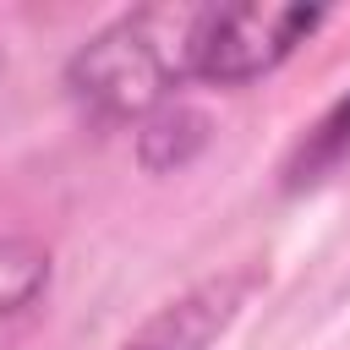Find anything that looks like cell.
Instances as JSON below:
<instances>
[{"label":"cell","instance_id":"6da1fadb","mask_svg":"<svg viewBox=\"0 0 350 350\" xmlns=\"http://www.w3.org/2000/svg\"><path fill=\"white\" fill-rule=\"evenodd\" d=\"M197 16L202 5H148L115 16L71 55L66 66L71 93L104 120H131V115L148 120L153 109L170 104L180 82H191Z\"/></svg>","mask_w":350,"mask_h":350},{"label":"cell","instance_id":"7a4b0ae2","mask_svg":"<svg viewBox=\"0 0 350 350\" xmlns=\"http://www.w3.org/2000/svg\"><path fill=\"white\" fill-rule=\"evenodd\" d=\"M317 27L323 5H202L191 33V82H257L279 71Z\"/></svg>","mask_w":350,"mask_h":350},{"label":"cell","instance_id":"3957f363","mask_svg":"<svg viewBox=\"0 0 350 350\" xmlns=\"http://www.w3.org/2000/svg\"><path fill=\"white\" fill-rule=\"evenodd\" d=\"M262 284L257 268H235V273H213L202 284H191L186 295H175L170 306H159L120 350H208L246 306V295Z\"/></svg>","mask_w":350,"mask_h":350},{"label":"cell","instance_id":"277c9868","mask_svg":"<svg viewBox=\"0 0 350 350\" xmlns=\"http://www.w3.org/2000/svg\"><path fill=\"white\" fill-rule=\"evenodd\" d=\"M345 159H350V93H345L339 104H328L323 120L301 137V148H295L290 164H284V186L301 191V186L323 180L334 164H345Z\"/></svg>","mask_w":350,"mask_h":350},{"label":"cell","instance_id":"5b68a950","mask_svg":"<svg viewBox=\"0 0 350 350\" xmlns=\"http://www.w3.org/2000/svg\"><path fill=\"white\" fill-rule=\"evenodd\" d=\"M202 142H208V120H202L197 109H186V104L153 109V115L142 120V131H137V148H142V164H148V170H175V164H186Z\"/></svg>","mask_w":350,"mask_h":350},{"label":"cell","instance_id":"8992f818","mask_svg":"<svg viewBox=\"0 0 350 350\" xmlns=\"http://www.w3.org/2000/svg\"><path fill=\"white\" fill-rule=\"evenodd\" d=\"M49 290V252L38 241H0V323L38 306Z\"/></svg>","mask_w":350,"mask_h":350}]
</instances>
